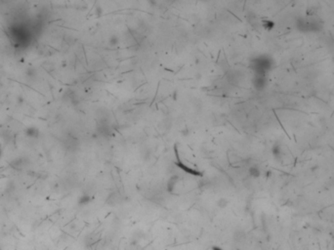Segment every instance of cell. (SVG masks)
Here are the masks:
<instances>
[{
    "label": "cell",
    "instance_id": "obj_9",
    "mask_svg": "<svg viewBox=\"0 0 334 250\" xmlns=\"http://www.w3.org/2000/svg\"><path fill=\"white\" fill-rule=\"evenodd\" d=\"M262 25H263V28H265V29H267V30H271L272 28H274L275 24H274V22H272V21H270V20H264V21L262 22Z\"/></svg>",
    "mask_w": 334,
    "mask_h": 250
},
{
    "label": "cell",
    "instance_id": "obj_1",
    "mask_svg": "<svg viewBox=\"0 0 334 250\" xmlns=\"http://www.w3.org/2000/svg\"><path fill=\"white\" fill-rule=\"evenodd\" d=\"M272 60L269 58V57L266 56H260L255 58L252 63V68L255 72V74H258V75H267L268 72L270 71L272 68Z\"/></svg>",
    "mask_w": 334,
    "mask_h": 250
},
{
    "label": "cell",
    "instance_id": "obj_4",
    "mask_svg": "<svg viewBox=\"0 0 334 250\" xmlns=\"http://www.w3.org/2000/svg\"><path fill=\"white\" fill-rule=\"evenodd\" d=\"M178 182V177L177 176H172L167 182V191H168L170 194H172L173 191L175 190L176 184Z\"/></svg>",
    "mask_w": 334,
    "mask_h": 250
},
{
    "label": "cell",
    "instance_id": "obj_8",
    "mask_svg": "<svg viewBox=\"0 0 334 250\" xmlns=\"http://www.w3.org/2000/svg\"><path fill=\"white\" fill-rule=\"evenodd\" d=\"M90 201H91V197L89 195H81L80 197H79L78 204L79 205H87L88 203H90Z\"/></svg>",
    "mask_w": 334,
    "mask_h": 250
},
{
    "label": "cell",
    "instance_id": "obj_2",
    "mask_svg": "<svg viewBox=\"0 0 334 250\" xmlns=\"http://www.w3.org/2000/svg\"><path fill=\"white\" fill-rule=\"evenodd\" d=\"M175 152H176V156H177V161H176V165H177L178 167H180L182 170H184L185 172H187L189 174H192V175H195V176H199V175H201V173H199V171L193 170L192 168L188 167L186 164L183 163V162L181 161V159H180V156L178 155V151H177V148H176V147H175Z\"/></svg>",
    "mask_w": 334,
    "mask_h": 250
},
{
    "label": "cell",
    "instance_id": "obj_6",
    "mask_svg": "<svg viewBox=\"0 0 334 250\" xmlns=\"http://www.w3.org/2000/svg\"><path fill=\"white\" fill-rule=\"evenodd\" d=\"M248 172H249L250 176L253 177V178H258L259 176H260V174H261L260 169H259V167H258V166H256V165L251 166V167L249 168Z\"/></svg>",
    "mask_w": 334,
    "mask_h": 250
},
{
    "label": "cell",
    "instance_id": "obj_13",
    "mask_svg": "<svg viewBox=\"0 0 334 250\" xmlns=\"http://www.w3.org/2000/svg\"><path fill=\"white\" fill-rule=\"evenodd\" d=\"M0 157H1V150H0Z\"/></svg>",
    "mask_w": 334,
    "mask_h": 250
},
{
    "label": "cell",
    "instance_id": "obj_5",
    "mask_svg": "<svg viewBox=\"0 0 334 250\" xmlns=\"http://www.w3.org/2000/svg\"><path fill=\"white\" fill-rule=\"evenodd\" d=\"M25 135L28 136V137L30 138H35V137H38L39 135V130L37 128H35V127H29V128L26 129L25 131Z\"/></svg>",
    "mask_w": 334,
    "mask_h": 250
},
{
    "label": "cell",
    "instance_id": "obj_3",
    "mask_svg": "<svg viewBox=\"0 0 334 250\" xmlns=\"http://www.w3.org/2000/svg\"><path fill=\"white\" fill-rule=\"evenodd\" d=\"M252 82H253V86L257 90H263L267 85V78L265 75H258V74H255Z\"/></svg>",
    "mask_w": 334,
    "mask_h": 250
},
{
    "label": "cell",
    "instance_id": "obj_12",
    "mask_svg": "<svg viewBox=\"0 0 334 250\" xmlns=\"http://www.w3.org/2000/svg\"><path fill=\"white\" fill-rule=\"evenodd\" d=\"M212 250H223V249L221 247H219V246H213Z\"/></svg>",
    "mask_w": 334,
    "mask_h": 250
},
{
    "label": "cell",
    "instance_id": "obj_11",
    "mask_svg": "<svg viewBox=\"0 0 334 250\" xmlns=\"http://www.w3.org/2000/svg\"><path fill=\"white\" fill-rule=\"evenodd\" d=\"M272 155H274V156L276 157V158H278V157H279L280 155V147L279 146V145H275L274 147H272Z\"/></svg>",
    "mask_w": 334,
    "mask_h": 250
},
{
    "label": "cell",
    "instance_id": "obj_10",
    "mask_svg": "<svg viewBox=\"0 0 334 250\" xmlns=\"http://www.w3.org/2000/svg\"><path fill=\"white\" fill-rule=\"evenodd\" d=\"M217 206L220 208H225L226 206H228L229 204V200L227 198H225V197H220V198L217 200Z\"/></svg>",
    "mask_w": 334,
    "mask_h": 250
},
{
    "label": "cell",
    "instance_id": "obj_7",
    "mask_svg": "<svg viewBox=\"0 0 334 250\" xmlns=\"http://www.w3.org/2000/svg\"><path fill=\"white\" fill-rule=\"evenodd\" d=\"M109 46H112V47L117 46L118 44H119V38H118V36L115 35V34H112V35L109 36Z\"/></svg>",
    "mask_w": 334,
    "mask_h": 250
}]
</instances>
